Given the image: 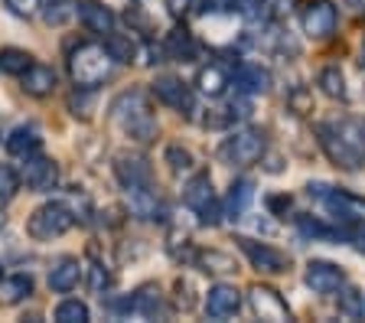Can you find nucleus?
Returning a JSON list of instances; mask_svg holds the SVG:
<instances>
[{"mask_svg":"<svg viewBox=\"0 0 365 323\" xmlns=\"http://www.w3.org/2000/svg\"><path fill=\"white\" fill-rule=\"evenodd\" d=\"M108 118H111L130 140H137V144H150L160 134L150 95H147L144 88H124L121 95H114L111 105H108Z\"/></svg>","mask_w":365,"mask_h":323,"instance_id":"1","label":"nucleus"},{"mask_svg":"<svg viewBox=\"0 0 365 323\" xmlns=\"http://www.w3.org/2000/svg\"><path fill=\"white\" fill-rule=\"evenodd\" d=\"M118 62L111 59L101 43H82L68 53V76L78 88H98L101 82H108Z\"/></svg>","mask_w":365,"mask_h":323,"instance_id":"2","label":"nucleus"},{"mask_svg":"<svg viewBox=\"0 0 365 323\" xmlns=\"http://www.w3.org/2000/svg\"><path fill=\"white\" fill-rule=\"evenodd\" d=\"M78 215L72 212L68 202H59V200H49L43 206H36L26 219V235L33 242H53V239H62L72 225H76Z\"/></svg>","mask_w":365,"mask_h":323,"instance_id":"3","label":"nucleus"},{"mask_svg":"<svg viewBox=\"0 0 365 323\" xmlns=\"http://www.w3.org/2000/svg\"><path fill=\"white\" fill-rule=\"evenodd\" d=\"M267 150V138L258 128H242V131L228 134L219 144V160L228 163V167H251L258 163L261 154Z\"/></svg>","mask_w":365,"mask_h":323,"instance_id":"4","label":"nucleus"},{"mask_svg":"<svg viewBox=\"0 0 365 323\" xmlns=\"http://www.w3.org/2000/svg\"><path fill=\"white\" fill-rule=\"evenodd\" d=\"M235 245L242 248V255L251 262V268H258L261 275H287L290 271V255L267 245V242H258L251 235H235Z\"/></svg>","mask_w":365,"mask_h":323,"instance_id":"5","label":"nucleus"},{"mask_svg":"<svg viewBox=\"0 0 365 323\" xmlns=\"http://www.w3.org/2000/svg\"><path fill=\"white\" fill-rule=\"evenodd\" d=\"M150 95L160 101V105L173 108L176 115H186L192 118V111H196V98H192V88L182 78L176 76H157L150 82Z\"/></svg>","mask_w":365,"mask_h":323,"instance_id":"6","label":"nucleus"},{"mask_svg":"<svg viewBox=\"0 0 365 323\" xmlns=\"http://www.w3.org/2000/svg\"><path fill=\"white\" fill-rule=\"evenodd\" d=\"M300 26L310 39H329L339 26V10L333 0H307V7L300 10Z\"/></svg>","mask_w":365,"mask_h":323,"instance_id":"7","label":"nucleus"},{"mask_svg":"<svg viewBox=\"0 0 365 323\" xmlns=\"http://www.w3.org/2000/svg\"><path fill=\"white\" fill-rule=\"evenodd\" d=\"M114 180L124 186V190H137V186H153V167L144 154H134V150H118L114 154Z\"/></svg>","mask_w":365,"mask_h":323,"instance_id":"8","label":"nucleus"},{"mask_svg":"<svg viewBox=\"0 0 365 323\" xmlns=\"http://www.w3.org/2000/svg\"><path fill=\"white\" fill-rule=\"evenodd\" d=\"M20 180H23V186H26L30 193H49V190L59 186V163H56L53 157H43L36 150V154L23 157Z\"/></svg>","mask_w":365,"mask_h":323,"instance_id":"9","label":"nucleus"},{"mask_svg":"<svg viewBox=\"0 0 365 323\" xmlns=\"http://www.w3.org/2000/svg\"><path fill=\"white\" fill-rule=\"evenodd\" d=\"M304 281L313 294L329 297V294H339V287L346 284V271H342L336 262L313 258V262H307V268H304Z\"/></svg>","mask_w":365,"mask_h":323,"instance_id":"10","label":"nucleus"},{"mask_svg":"<svg viewBox=\"0 0 365 323\" xmlns=\"http://www.w3.org/2000/svg\"><path fill=\"white\" fill-rule=\"evenodd\" d=\"M248 304L255 310L258 320H271V323H287L290 320V307L287 300L281 297V291H274L267 284H251L248 287Z\"/></svg>","mask_w":365,"mask_h":323,"instance_id":"11","label":"nucleus"},{"mask_svg":"<svg viewBox=\"0 0 365 323\" xmlns=\"http://www.w3.org/2000/svg\"><path fill=\"white\" fill-rule=\"evenodd\" d=\"M313 131H317V144H319V150L329 157V163H336L339 170H362L359 157L352 154L346 144H342V138L333 131V124H329V121H319Z\"/></svg>","mask_w":365,"mask_h":323,"instance_id":"12","label":"nucleus"},{"mask_svg":"<svg viewBox=\"0 0 365 323\" xmlns=\"http://www.w3.org/2000/svg\"><path fill=\"white\" fill-rule=\"evenodd\" d=\"M238 310H242V291L235 284L219 281V284L209 287V294H205V317L209 320H228Z\"/></svg>","mask_w":365,"mask_h":323,"instance_id":"13","label":"nucleus"},{"mask_svg":"<svg viewBox=\"0 0 365 323\" xmlns=\"http://www.w3.org/2000/svg\"><path fill=\"white\" fill-rule=\"evenodd\" d=\"M232 85H235L238 95H267L271 92V69H264L261 62H242V66H235V72H232Z\"/></svg>","mask_w":365,"mask_h":323,"instance_id":"14","label":"nucleus"},{"mask_svg":"<svg viewBox=\"0 0 365 323\" xmlns=\"http://www.w3.org/2000/svg\"><path fill=\"white\" fill-rule=\"evenodd\" d=\"M76 16L88 33H101V36H108V33L114 30V10L108 7V4H101V0H78Z\"/></svg>","mask_w":365,"mask_h":323,"instance_id":"15","label":"nucleus"},{"mask_svg":"<svg viewBox=\"0 0 365 323\" xmlns=\"http://www.w3.org/2000/svg\"><path fill=\"white\" fill-rule=\"evenodd\" d=\"M56 85H59V76H56L53 66H46V62H33L30 69L20 76V88L30 98H49L56 92Z\"/></svg>","mask_w":365,"mask_h":323,"instance_id":"16","label":"nucleus"},{"mask_svg":"<svg viewBox=\"0 0 365 323\" xmlns=\"http://www.w3.org/2000/svg\"><path fill=\"white\" fill-rule=\"evenodd\" d=\"M82 275H85L82 262H78V258H72V255H62V258H56V262H53V268H49V277H46V281H49V291L68 294V291H76V287H78Z\"/></svg>","mask_w":365,"mask_h":323,"instance_id":"17","label":"nucleus"},{"mask_svg":"<svg viewBox=\"0 0 365 323\" xmlns=\"http://www.w3.org/2000/svg\"><path fill=\"white\" fill-rule=\"evenodd\" d=\"M130 297V314L147 317V320H157V317H167V297L157 284H140Z\"/></svg>","mask_w":365,"mask_h":323,"instance_id":"18","label":"nucleus"},{"mask_svg":"<svg viewBox=\"0 0 365 323\" xmlns=\"http://www.w3.org/2000/svg\"><path fill=\"white\" fill-rule=\"evenodd\" d=\"M329 124H333V131L342 138V144L349 147L352 154L359 157V163L365 167V118L346 115V118H336V121H329Z\"/></svg>","mask_w":365,"mask_h":323,"instance_id":"19","label":"nucleus"},{"mask_svg":"<svg viewBox=\"0 0 365 323\" xmlns=\"http://www.w3.org/2000/svg\"><path fill=\"white\" fill-rule=\"evenodd\" d=\"M192 265H196L202 275H212V277H225V275H235L238 271L235 255L222 252V248H199V252L192 255Z\"/></svg>","mask_w":365,"mask_h":323,"instance_id":"20","label":"nucleus"},{"mask_svg":"<svg viewBox=\"0 0 365 323\" xmlns=\"http://www.w3.org/2000/svg\"><path fill=\"white\" fill-rule=\"evenodd\" d=\"M130 193V212L144 222H163L167 219V206L157 200V193L150 186H137V190H128Z\"/></svg>","mask_w":365,"mask_h":323,"instance_id":"21","label":"nucleus"},{"mask_svg":"<svg viewBox=\"0 0 365 323\" xmlns=\"http://www.w3.org/2000/svg\"><path fill=\"white\" fill-rule=\"evenodd\" d=\"M163 49H167V59H176V62H196L199 59V43L186 26L170 30L167 39H163Z\"/></svg>","mask_w":365,"mask_h":323,"instance_id":"22","label":"nucleus"},{"mask_svg":"<svg viewBox=\"0 0 365 323\" xmlns=\"http://www.w3.org/2000/svg\"><path fill=\"white\" fill-rule=\"evenodd\" d=\"M4 147H7V154H14V157H30L43 147V131H39L36 124H20V128H14V131L7 134Z\"/></svg>","mask_w":365,"mask_h":323,"instance_id":"23","label":"nucleus"},{"mask_svg":"<svg viewBox=\"0 0 365 323\" xmlns=\"http://www.w3.org/2000/svg\"><path fill=\"white\" fill-rule=\"evenodd\" d=\"M228 85H232V76H228V69H222L219 62H209V66H202L196 72V88L205 98H222L228 92Z\"/></svg>","mask_w":365,"mask_h":323,"instance_id":"24","label":"nucleus"},{"mask_svg":"<svg viewBox=\"0 0 365 323\" xmlns=\"http://www.w3.org/2000/svg\"><path fill=\"white\" fill-rule=\"evenodd\" d=\"M251 200H255V180L248 177H238L235 183L228 186V196H225V219H242L245 212H248Z\"/></svg>","mask_w":365,"mask_h":323,"instance_id":"25","label":"nucleus"},{"mask_svg":"<svg viewBox=\"0 0 365 323\" xmlns=\"http://www.w3.org/2000/svg\"><path fill=\"white\" fill-rule=\"evenodd\" d=\"M212 200H215V190H212V177H209V173H196L190 183L182 186V202H186V209H192V212H199V209L209 206Z\"/></svg>","mask_w":365,"mask_h":323,"instance_id":"26","label":"nucleus"},{"mask_svg":"<svg viewBox=\"0 0 365 323\" xmlns=\"http://www.w3.org/2000/svg\"><path fill=\"white\" fill-rule=\"evenodd\" d=\"M33 275H10V277H0V304H23V300H30L33 294Z\"/></svg>","mask_w":365,"mask_h":323,"instance_id":"27","label":"nucleus"},{"mask_svg":"<svg viewBox=\"0 0 365 323\" xmlns=\"http://www.w3.org/2000/svg\"><path fill=\"white\" fill-rule=\"evenodd\" d=\"M317 85H319V92L333 101L349 98V85H346V76H342L339 66H323V69L317 72Z\"/></svg>","mask_w":365,"mask_h":323,"instance_id":"28","label":"nucleus"},{"mask_svg":"<svg viewBox=\"0 0 365 323\" xmlns=\"http://www.w3.org/2000/svg\"><path fill=\"white\" fill-rule=\"evenodd\" d=\"M235 14L251 26H267L274 20V0H235Z\"/></svg>","mask_w":365,"mask_h":323,"instance_id":"29","label":"nucleus"},{"mask_svg":"<svg viewBox=\"0 0 365 323\" xmlns=\"http://www.w3.org/2000/svg\"><path fill=\"white\" fill-rule=\"evenodd\" d=\"M105 49L111 53L114 62H124V66L137 62V56H140V43H137L134 36H128V33H114V30L105 36Z\"/></svg>","mask_w":365,"mask_h":323,"instance_id":"30","label":"nucleus"},{"mask_svg":"<svg viewBox=\"0 0 365 323\" xmlns=\"http://www.w3.org/2000/svg\"><path fill=\"white\" fill-rule=\"evenodd\" d=\"M297 229H300V235H307V239H317V242H336V239H342V225H329V222H323L319 215H297Z\"/></svg>","mask_w":365,"mask_h":323,"instance_id":"31","label":"nucleus"},{"mask_svg":"<svg viewBox=\"0 0 365 323\" xmlns=\"http://www.w3.org/2000/svg\"><path fill=\"white\" fill-rule=\"evenodd\" d=\"M76 4L78 0H46L39 14H43V24L46 26H66L76 20Z\"/></svg>","mask_w":365,"mask_h":323,"instance_id":"32","label":"nucleus"},{"mask_svg":"<svg viewBox=\"0 0 365 323\" xmlns=\"http://www.w3.org/2000/svg\"><path fill=\"white\" fill-rule=\"evenodd\" d=\"M33 53H26V49H20V46H4L0 49V72H4V76H16L20 78L23 72L30 69L33 66Z\"/></svg>","mask_w":365,"mask_h":323,"instance_id":"33","label":"nucleus"},{"mask_svg":"<svg viewBox=\"0 0 365 323\" xmlns=\"http://www.w3.org/2000/svg\"><path fill=\"white\" fill-rule=\"evenodd\" d=\"M163 163H167V167L173 170L176 177H182V173H190V170L196 167V157H192L190 147H182V144H170L167 150H163Z\"/></svg>","mask_w":365,"mask_h":323,"instance_id":"34","label":"nucleus"},{"mask_svg":"<svg viewBox=\"0 0 365 323\" xmlns=\"http://www.w3.org/2000/svg\"><path fill=\"white\" fill-rule=\"evenodd\" d=\"M56 320L59 323H88L91 320V310L85 300H76V297H68L62 300L59 307H56Z\"/></svg>","mask_w":365,"mask_h":323,"instance_id":"35","label":"nucleus"},{"mask_svg":"<svg viewBox=\"0 0 365 323\" xmlns=\"http://www.w3.org/2000/svg\"><path fill=\"white\" fill-rule=\"evenodd\" d=\"M167 252L173 255L176 262H192V255H196V248H192L190 232H180V229L170 232V235H167Z\"/></svg>","mask_w":365,"mask_h":323,"instance_id":"36","label":"nucleus"},{"mask_svg":"<svg viewBox=\"0 0 365 323\" xmlns=\"http://www.w3.org/2000/svg\"><path fill=\"white\" fill-rule=\"evenodd\" d=\"M339 314H346V317H362L365 314V294L362 291H356V287H346L342 284L339 287Z\"/></svg>","mask_w":365,"mask_h":323,"instance_id":"37","label":"nucleus"},{"mask_svg":"<svg viewBox=\"0 0 365 323\" xmlns=\"http://www.w3.org/2000/svg\"><path fill=\"white\" fill-rule=\"evenodd\" d=\"M23 180H20V170H14L10 163H0V206L10 202L20 193Z\"/></svg>","mask_w":365,"mask_h":323,"instance_id":"38","label":"nucleus"},{"mask_svg":"<svg viewBox=\"0 0 365 323\" xmlns=\"http://www.w3.org/2000/svg\"><path fill=\"white\" fill-rule=\"evenodd\" d=\"M287 108L294 111V115H310L313 111V92L307 88V85H294L287 92Z\"/></svg>","mask_w":365,"mask_h":323,"instance_id":"39","label":"nucleus"},{"mask_svg":"<svg viewBox=\"0 0 365 323\" xmlns=\"http://www.w3.org/2000/svg\"><path fill=\"white\" fill-rule=\"evenodd\" d=\"M173 300H176V307L186 310V314H190V310L196 307V284H192L190 277H176V284H173Z\"/></svg>","mask_w":365,"mask_h":323,"instance_id":"40","label":"nucleus"},{"mask_svg":"<svg viewBox=\"0 0 365 323\" xmlns=\"http://www.w3.org/2000/svg\"><path fill=\"white\" fill-rule=\"evenodd\" d=\"M342 239L349 242L359 255H365V219H352V222L342 229Z\"/></svg>","mask_w":365,"mask_h":323,"instance_id":"41","label":"nucleus"},{"mask_svg":"<svg viewBox=\"0 0 365 323\" xmlns=\"http://www.w3.org/2000/svg\"><path fill=\"white\" fill-rule=\"evenodd\" d=\"M7 4V10L14 16H23V20H30V16L39 14V7H43V0H4Z\"/></svg>","mask_w":365,"mask_h":323,"instance_id":"42","label":"nucleus"},{"mask_svg":"<svg viewBox=\"0 0 365 323\" xmlns=\"http://www.w3.org/2000/svg\"><path fill=\"white\" fill-rule=\"evenodd\" d=\"M85 92H91V88H78L76 95H72V98H68V108H72V115L76 118H82V121H88L91 118V95H85Z\"/></svg>","mask_w":365,"mask_h":323,"instance_id":"43","label":"nucleus"},{"mask_svg":"<svg viewBox=\"0 0 365 323\" xmlns=\"http://www.w3.org/2000/svg\"><path fill=\"white\" fill-rule=\"evenodd\" d=\"M88 275H91V291H105V287L111 284V271H108L105 265L98 262V258H91Z\"/></svg>","mask_w":365,"mask_h":323,"instance_id":"44","label":"nucleus"},{"mask_svg":"<svg viewBox=\"0 0 365 323\" xmlns=\"http://www.w3.org/2000/svg\"><path fill=\"white\" fill-rule=\"evenodd\" d=\"M199 10H202L205 16L228 14V10H235V0H199Z\"/></svg>","mask_w":365,"mask_h":323,"instance_id":"45","label":"nucleus"},{"mask_svg":"<svg viewBox=\"0 0 365 323\" xmlns=\"http://www.w3.org/2000/svg\"><path fill=\"white\" fill-rule=\"evenodd\" d=\"M290 206H294V200H290L287 193H277V196H267V209H271V215H287Z\"/></svg>","mask_w":365,"mask_h":323,"instance_id":"46","label":"nucleus"},{"mask_svg":"<svg viewBox=\"0 0 365 323\" xmlns=\"http://www.w3.org/2000/svg\"><path fill=\"white\" fill-rule=\"evenodd\" d=\"M261 163H264L267 173H281L284 170V157L274 154V150H264V154H261Z\"/></svg>","mask_w":365,"mask_h":323,"instance_id":"47","label":"nucleus"},{"mask_svg":"<svg viewBox=\"0 0 365 323\" xmlns=\"http://www.w3.org/2000/svg\"><path fill=\"white\" fill-rule=\"evenodd\" d=\"M190 7H192V0H167V10H170V16H186L190 14Z\"/></svg>","mask_w":365,"mask_h":323,"instance_id":"48","label":"nucleus"},{"mask_svg":"<svg viewBox=\"0 0 365 323\" xmlns=\"http://www.w3.org/2000/svg\"><path fill=\"white\" fill-rule=\"evenodd\" d=\"M346 7H349V10H352V14L365 16V0H346Z\"/></svg>","mask_w":365,"mask_h":323,"instance_id":"49","label":"nucleus"},{"mask_svg":"<svg viewBox=\"0 0 365 323\" xmlns=\"http://www.w3.org/2000/svg\"><path fill=\"white\" fill-rule=\"evenodd\" d=\"M287 4H294V0H274V10H290Z\"/></svg>","mask_w":365,"mask_h":323,"instance_id":"50","label":"nucleus"},{"mask_svg":"<svg viewBox=\"0 0 365 323\" xmlns=\"http://www.w3.org/2000/svg\"><path fill=\"white\" fill-rule=\"evenodd\" d=\"M359 62L365 66V36H362V46H359Z\"/></svg>","mask_w":365,"mask_h":323,"instance_id":"51","label":"nucleus"},{"mask_svg":"<svg viewBox=\"0 0 365 323\" xmlns=\"http://www.w3.org/2000/svg\"><path fill=\"white\" fill-rule=\"evenodd\" d=\"M0 229H4V212H0Z\"/></svg>","mask_w":365,"mask_h":323,"instance_id":"52","label":"nucleus"},{"mask_svg":"<svg viewBox=\"0 0 365 323\" xmlns=\"http://www.w3.org/2000/svg\"><path fill=\"white\" fill-rule=\"evenodd\" d=\"M0 277H4V271H0Z\"/></svg>","mask_w":365,"mask_h":323,"instance_id":"53","label":"nucleus"}]
</instances>
